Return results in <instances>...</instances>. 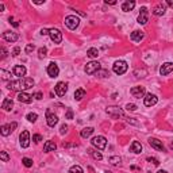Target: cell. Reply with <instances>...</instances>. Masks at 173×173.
Masks as SVG:
<instances>
[{
    "label": "cell",
    "instance_id": "37",
    "mask_svg": "<svg viewBox=\"0 0 173 173\" xmlns=\"http://www.w3.org/2000/svg\"><path fill=\"white\" fill-rule=\"evenodd\" d=\"M38 54H39V58H45L46 54H48V49H46V48L38 49Z\"/></svg>",
    "mask_w": 173,
    "mask_h": 173
},
{
    "label": "cell",
    "instance_id": "10",
    "mask_svg": "<svg viewBox=\"0 0 173 173\" xmlns=\"http://www.w3.org/2000/svg\"><path fill=\"white\" fill-rule=\"evenodd\" d=\"M138 23L139 25H146L149 20V12H148V8L146 7H141V12H139V15H138Z\"/></svg>",
    "mask_w": 173,
    "mask_h": 173
},
{
    "label": "cell",
    "instance_id": "6",
    "mask_svg": "<svg viewBox=\"0 0 173 173\" xmlns=\"http://www.w3.org/2000/svg\"><path fill=\"white\" fill-rule=\"evenodd\" d=\"M84 71H85L86 74H95L100 71V64L97 61H91L85 65Z\"/></svg>",
    "mask_w": 173,
    "mask_h": 173
},
{
    "label": "cell",
    "instance_id": "22",
    "mask_svg": "<svg viewBox=\"0 0 173 173\" xmlns=\"http://www.w3.org/2000/svg\"><path fill=\"white\" fill-rule=\"evenodd\" d=\"M57 149V145L54 143L53 141H46L45 145H43V151L49 153V151H54Z\"/></svg>",
    "mask_w": 173,
    "mask_h": 173
},
{
    "label": "cell",
    "instance_id": "33",
    "mask_svg": "<svg viewBox=\"0 0 173 173\" xmlns=\"http://www.w3.org/2000/svg\"><path fill=\"white\" fill-rule=\"evenodd\" d=\"M68 173H84V170L80 165H73V167H71V169H69Z\"/></svg>",
    "mask_w": 173,
    "mask_h": 173
},
{
    "label": "cell",
    "instance_id": "15",
    "mask_svg": "<svg viewBox=\"0 0 173 173\" xmlns=\"http://www.w3.org/2000/svg\"><path fill=\"white\" fill-rule=\"evenodd\" d=\"M149 145L158 151H165V148H164L162 142H161L160 139H157V138H149Z\"/></svg>",
    "mask_w": 173,
    "mask_h": 173
},
{
    "label": "cell",
    "instance_id": "51",
    "mask_svg": "<svg viewBox=\"0 0 173 173\" xmlns=\"http://www.w3.org/2000/svg\"><path fill=\"white\" fill-rule=\"evenodd\" d=\"M167 6H169L170 8H173V0H167Z\"/></svg>",
    "mask_w": 173,
    "mask_h": 173
},
{
    "label": "cell",
    "instance_id": "55",
    "mask_svg": "<svg viewBox=\"0 0 173 173\" xmlns=\"http://www.w3.org/2000/svg\"><path fill=\"white\" fill-rule=\"evenodd\" d=\"M170 149H172V150H173V142H172V143H170Z\"/></svg>",
    "mask_w": 173,
    "mask_h": 173
},
{
    "label": "cell",
    "instance_id": "16",
    "mask_svg": "<svg viewBox=\"0 0 173 173\" xmlns=\"http://www.w3.org/2000/svg\"><path fill=\"white\" fill-rule=\"evenodd\" d=\"M173 72V62H165L160 68V74L161 76H168L169 73Z\"/></svg>",
    "mask_w": 173,
    "mask_h": 173
},
{
    "label": "cell",
    "instance_id": "38",
    "mask_svg": "<svg viewBox=\"0 0 173 173\" xmlns=\"http://www.w3.org/2000/svg\"><path fill=\"white\" fill-rule=\"evenodd\" d=\"M95 74H96L97 77H102V79H103V77H108V76H110L108 72L104 71V69H100V71L97 72V73H95Z\"/></svg>",
    "mask_w": 173,
    "mask_h": 173
},
{
    "label": "cell",
    "instance_id": "23",
    "mask_svg": "<svg viewBox=\"0 0 173 173\" xmlns=\"http://www.w3.org/2000/svg\"><path fill=\"white\" fill-rule=\"evenodd\" d=\"M130 150H131L133 153H135V154L142 153V145H141V142L134 141V142L131 143V146H130Z\"/></svg>",
    "mask_w": 173,
    "mask_h": 173
},
{
    "label": "cell",
    "instance_id": "24",
    "mask_svg": "<svg viewBox=\"0 0 173 173\" xmlns=\"http://www.w3.org/2000/svg\"><path fill=\"white\" fill-rule=\"evenodd\" d=\"M135 7V1H130V0H127V1H125V3L122 4V11H125V12H128V11H133Z\"/></svg>",
    "mask_w": 173,
    "mask_h": 173
},
{
    "label": "cell",
    "instance_id": "25",
    "mask_svg": "<svg viewBox=\"0 0 173 173\" xmlns=\"http://www.w3.org/2000/svg\"><path fill=\"white\" fill-rule=\"evenodd\" d=\"M14 107V102L11 99H4L3 103H1V108L4 110V111H11Z\"/></svg>",
    "mask_w": 173,
    "mask_h": 173
},
{
    "label": "cell",
    "instance_id": "56",
    "mask_svg": "<svg viewBox=\"0 0 173 173\" xmlns=\"http://www.w3.org/2000/svg\"><path fill=\"white\" fill-rule=\"evenodd\" d=\"M104 173H112V172H110V170H106V172H104Z\"/></svg>",
    "mask_w": 173,
    "mask_h": 173
},
{
    "label": "cell",
    "instance_id": "30",
    "mask_svg": "<svg viewBox=\"0 0 173 173\" xmlns=\"http://www.w3.org/2000/svg\"><path fill=\"white\" fill-rule=\"evenodd\" d=\"M108 162L111 165H119V164L122 162V158L119 157V156H112V157L108 158Z\"/></svg>",
    "mask_w": 173,
    "mask_h": 173
},
{
    "label": "cell",
    "instance_id": "50",
    "mask_svg": "<svg viewBox=\"0 0 173 173\" xmlns=\"http://www.w3.org/2000/svg\"><path fill=\"white\" fill-rule=\"evenodd\" d=\"M127 122H128V123H133V125H138L137 120H134V119H131V118H128V119H127Z\"/></svg>",
    "mask_w": 173,
    "mask_h": 173
},
{
    "label": "cell",
    "instance_id": "1",
    "mask_svg": "<svg viewBox=\"0 0 173 173\" xmlns=\"http://www.w3.org/2000/svg\"><path fill=\"white\" fill-rule=\"evenodd\" d=\"M35 84V81L32 80L31 77H23V79H18L8 83V89L15 91V92H26V89L32 88Z\"/></svg>",
    "mask_w": 173,
    "mask_h": 173
},
{
    "label": "cell",
    "instance_id": "40",
    "mask_svg": "<svg viewBox=\"0 0 173 173\" xmlns=\"http://www.w3.org/2000/svg\"><path fill=\"white\" fill-rule=\"evenodd\" d=\"M146 160H148L149 162H151L153 165H156V167H158V165H160V161H158L157 158H154V157H148Z\"/></svg>",
    "mask_w": 173,
    "mask_h": 173
},
{
    "label": "cell",
    "instance_id": "4",
    "mask_svg": "<svg viewBox=\"0 0 173 173\" xmlns=\"http://www.w3.org/2000/svg\"><path fill=\"white\" fill-rule=\"evenodd\" d=\"M79 25H80V19L76 15H68L65 18V26L69 30H76L79 27Z\"/></svg>",
    "mask_w": 173,
    "mask_h": 173
},
{
    "label": "cell",
    "instance_id": "18",
    "mask_svg": "<svg viewBox=\"0 0 173 173\" xmlns=\"http://www.w3.org/2000/svg\"><path fill=\"white\" fill-rule=\"evenodd\" d=\"M26 68L23 66V65H15L12 69V74L16 77H19V79H23V76L26 74Z\"/></svg>",
    "mask_w": 173,
    "mask_h": 173
},
{
    "label": "cell",
    "instance_id": "48",
    "mask_svg": "<svg viewBox=\"0 0 173 173\" xmlns=\"http://www.w3.org/2000/svg\"><path fill=\"white\" fill-rule=\"evenodd\" d=\"M49 32H50V30H48V29H42V30H41V35H49Z\"/></svg>",
    "mask_w": 173,
    "mask_h": 173
},
{
    "label": "cell",
    "instance_id": "35",
    "mask_svg": "<svg viewBox=\"0 0 173 173\" xmlns=\"http://www.w3.org/2000/svg\"><path fill=\"white\" fill-rule=\"evenodd\" d=\"M22 162H23V165H25L26 168H31L32 167V160L31 158H29V157H25L22 160Z\"/></svg>",
    "mask_w": 173,
    "mask_h": 173
},
{
    "label": "cell",
    "instance_id": "14",
    "mask_svg": "<svg viewBox=\"0 0 173 173\" xmlns=\"http://www.w3.org/2000/svg\"><path fill=\"white\" fill-rule=\"evenodd\" d=\"M46 72H48V74L50 77H57L58 73H60V68H58V65L56 64V62H50V64L48 65V69H46Z\"/></svg>",
    "mask_w": 173,
    "mask_h": 173
},
{
    "label": "cell",
    "instance_id": "46",
    "mask_svg": "<svg viewBox=\"0 0 173 173\" xmlns=\"http://www.w3.org/2000/svg\"><path fill=\"white\" fill-rule=\"evenodd\" d=\"M19 53H20V48H14V50H12V56L14 57H16V56H19Z\"/></svg>",
    "mask_w": 173,
    "mask_h": 173
},
{
    "label": "cell",
    "instance_id": "12",
    "mask_svg": "<svg viewBox=\"0 0 173 173\" xmlns=\"http://www.w3.org/2000/svg\"><path fill=\"white\" fill-rule=\"evenodd\" d=\"M130 93H131L134 97H137V99H141V97H143L145 95H146V91H145V86H133L131 89H130Z\"/></svg>",
    "mask_w": 173,
    "mask_h": 173
},
{
    "label": "cell",
    "instance_id": "17",
    "mask_svg": "<svg viewBox=\"0 0 173 173\" xmlns=\"http://www.w3.org/2000/svg\"><path fill=\"white\" fill-rule=\"evenodd\" d=\"M16 97H18V100L20 103H26V104H30L32 102V95H30L27 92H19Z\"/></svg>",
    "mask_w": 173,
    "mask_h": 173
},
{
    "label": "cell",
    "instance_id": "27",
    "mask_svg": "<svg viewBox=\"0 0 173 173\" xmlns=\"http://www.w3.org/2000/svg\"><path fill=\"white\" fill-rule=\"evenodd\" d=\"M85 96V89H83V88H79V89H76V92H74V100H77V102H80L83 97Z\"/></svg>",
    "mask_w": 173,
    "mask_h": 173
},
{
    "label": "cell",
    "instance_id": "19",
    "mask_svg": "<svg viewBox=\"0 0 173 173\" xmlns=\"http://www.w3.org/2000/svg\"><path fill=\"white\" fill-rule=\"evenodd\" d=\"M3 38H4V41H7V42H16L18 38H19V35L14 31H4Z\"/></svg>",
    "mask_w": 173,
    "mask_h": 173
},
{
    "label": "cell",
    "instance_id": "8",
    "mask_svg": "<svg viewBox=\"0 0 173 173\" xmlns=\"http://www.w3.org/2000/svg\"><path fill=\"white\" fill-rule=\"evenodd\" d=\"M49 37H50V39L54 43H61V41H62V32L58 29H50Z\"/></svg>",
    "mask_w": 173,
    "mask_h": 173
},
{
    "label": "cell",
    "instance_id": "39",
    "mask_svg": "<svg viewBox=\"0 0 173 173\" xmlns=\"http://www.w3.org/2000/svg\"><path fill=\"white\" fill-rule=\"evenodd\" d=\"M34 50H35V46L32 45V43H29V45L26 46V49H25V51L27 53V54H30V53H31V51H34Z\"/></svg>",
    "mask_w": 173,
    "mask_h": 173
},
{
    "label": "cell",
    "instance_id": "31",
    "mask_svg": "<svg viewBox=\"0 0 173 173\" xmlns=\"http://www.w3.org/2000/svg\"><path fill=\"white\" fill-rule=\"evenodd\" d=\"M0 74H1V79H3V80L11 81V72H7L6 69H0Z\"/></svg>",
    "mask_w": 173,
    "mask_h": 173
},
{
    "label": "cell",
    "instance_id": "43",
    "mask_svg": "<svg viewBox=\"0 0 173 173\" xmlns=\"http://www.w3.org/2000/svg\"><path fill=\"white\" fill-rule=\"evenodd\" d=\"M32 97H34V99H37V100H41L42 97H43V93H42V92H35L34 95H32Z\"/></svg>",
    "mask_w": 173,
    "mask_h": 173
},
{
    "label": "cell",
    "instance_id": "41",
    "mask_svg": "<svg viewBox=\"0 0 173 173\" xmlns=\"http://www.w3.org/2000/svg\"><path fill=\"white\" fill-rule=\"evenodd\" d=\"M32 141L35 142V143H39L42 141V135L41 134H34L32 135Z\"/></svg>",
    "mask_w": 173,
    "mask_h": 173
},
{
    "label": "cell",
    "instance_id": "9",
    "mask_svg": "<svg viewBox=\"0 0 173 173\" xmlns=\"http://www.w3.org/2000/svg\"><path fill=\"white\" fill-rule=\"evenodd\" d=\"M158 102V97L153 93H146L143 97V104L146 107H151V106H156Z\"/></svg>",
    "mask_w": 173,
    "mask_h": 173
},
{
    "label": "cell",
    "instance_id": "34",
    "mask_svg": "<svg viewBox=\"0 0 173 173\" xmlns=\"http://www.w3.org/2000/svg\"><path fill=\"white\" fill-rule=\"evenodd\" d=\"M26 118H27V120H29V122L34 123L37 119H38V115H37L35 112H30V114H27V116H26Z\"/></svg>",
    "mask_w": 173,
    "mask_h": 173
},
{
    "label": "cell",
    "instance_id": "29",
    "mask_svg": "<svg viewBox=\"0 0 173 173\" xmlns=\"http://www.w3.org/2000/svg\"><path fill=\"white\" fill-rule=\"evenodd\" d=\"M86 56L89 58H96L97 56H99V50H97L96 48H91L88 49V51H86Z\"/></svg>",
    "mask_w": 173,
    "mask_h": 173
},
{
    "label": "cell",
    "instance_id": "7",
    "mask_svg": "<svg viewBox=\"0 0 173 173\" xmlns=\"http://www.w3.org/2000/svg\"><path fill=\"white\" fill-rule=\"evenodd\" d=\"M30 133L27 131V130H23L22 131V134L19 135V143H20V146H22L23 149H26V148H29L30 146Z\"/></svg>",
    "mask_w": 173,
    "mask_h": 173
},
{
    "label": "cell",
    "instance_id": "3",
    "mask_svg": "<svg viewBox=\"0 0 173 173\" xmlns=\"http://www.w3.org/2000/svg\"><path fill=\"white\" fill-rule=\"evenodd\" d=\"M127 69H128V65H127V62L123 61V60L115 61L114 66H112V71H114V73H116V74H125L126 72H127Z\"/></svg>",
    "mask_w": 173,
    "mask_h": 173
},
{
    "label": "cell",
    "instance_id": "45",
    "mask_svg": "<svg viewBox=\"0 0 173 173\" xmlns=\"http://www.w3.org/2000/svg\"><path fill=\"white\" fill-rule=\"evenodd\" d=\"M65 118H66V119H73V111H72V110H68Z\"/></svg>",
    "mask_w": 173,
    "mask_h": 173
},
{
    "label": "cell",
    "instance_id": "42",
    "mask_svg": "<svg viewBox=\"0 0 173 173\" xmlns=\"http://www.w3.org/2000/svg\"><path fill=\"white\" fill-rule=\"evenodd\" d=\"M126 108H127L128 111H135L138 107H137V104H134V103H128L127 106H126Z\"/></svg>",
    "mask_w": 173,
    "mask_h": 173
},
{
    "label": "cell",
    "instance_id": "21",
    "mask_svg": "<svg viewBox=\"0 0 173 173\" xmlns=\"http://www.w3.org/2000/svg\"><path fill=\"white\" fill-rule=\"evenodd\" d=\"M143 37H145L143 31H141V30H134V31L131 32L130 38H131V41H134V42H141L142 39H143Z\"/></svg>",
    "mask_w": 173,
    "mask_h": 173
},
{
    "label": "cell",
    "instance_id": "20",
    "mask_svg": "<svg viewBox=\"0 0 173 173\" xmlns=\"http://www.w3.org/2000/svg\"><path fill=\"white\" fill-rule=\"evenodd\" d=\"M165 12H167V4H162V3L157 4L153 10V14L156 16H162V15H165Z\"/></svg>",
    "mask_w": 173,
    "mask_h": 173
},
{
    "label": "cell",
    "instance_id": "47",
    "mask_svg": "<svg viewBox=\"0 0 173 173\" xmlns=\"http://www.w3.org/2000/svg\"><path fill=\"white\" fill-rule=\"evenodd\" d=\"M16 126H18V123H16V122H12V123H10V125H8V127H10V131H11V133H12L14 130L16 128Z\"/></svg>",
    "mask_w": 173,
    "mask_h": 173
},
{
    "label": "cell",
    "instance_id": "13",
    "mask_svg": "<svg viewBox=\"0 0 173 173\" xmlns=\"http://www.w3.org/2000/svg\"><path fill=\"white\" fill-rule=\"evenodd\" d=\"M54 91H56V95H57V96H64L68 91V84L64 83V81H60V83H57V85L54 86Z\"/></svg>",
    "mask_w": 173,
    "mask_h": 173
},
{
    "label": "cell",
    "instance_id": "28",
    "mask_svg": "<svg viewBox=\"0 0 173 173\" xmlns=\"http://www.w3.org/2000/svg\"><path fill=\"white\" fill-rule=\"evenodd\" d=\"M88 153H89L91 156H92V157L95 158V160H96V161H100V160H103V156H102V153H100V151H97V150H93V149H89V150H88Z\"/></svg>",
    "mask_w": 173,
    "mask_h": 173
},
{
    "label": "cell",
    "instance_id": "54",
    "mask_svg": "<svg viewBox=\"0 0 173 173\" xmlns=\"http://www.w3.org/2000/svg\"><path fill=\"white\" fill-rule=\"evenodd\" d=\"M157 173H168V172H167V170H158Z\"/></svg>",
    "mask_w": 173,
    "mask_h": 173
},
{
    "label": "cell",
    "instance_id": "26",
    "mask_svg": "<svg viewBox=\"0 0 173 173\" xmlns=\"http://www.w3.org/2000/svg\"><path fill=\"white\" fill-rule=\"evenodd\" d=\"M93 131H95V130H93V127H85V128H83V130H81L80 135L83 138H88V137H91V135L93 134Z\"/></svg>",
    "mask_w": 173,
    "mask_h": 173
},
{
    "label": "cell",
    "instance_id": "53",
    "mask_svg": "<svg viewBox=\"0 0 173 173\" xmlns=\"http://www.w3.org/2000/svg\"><path fill=\"white\" fill-rule=\"evenodd\" d=\"M12 26H14V27H18V26H19V23H18V22H12Z\"/></svg>",
    "mask_w": 173,
    "mask_h": 173
},
{
    "label": "cell",
    "instance_id": "2",
    "mask_svg": "<svg viewBox=\"0 0 173 173\" xmlns=\"http://www.w3.org/2000/svg\"><path fill=\"white\" fill-rule=\"evenodd\" d=\"M93 148H96L97 150H104L107 146V139L106 137H103V135H96V137L92 138V141H91Z\"/></svg>",
    "mask_w": 173,
    "mask_h": 173
},
{
    "label": "cell",
    "instance_id": "44",
    "mask_svg": "<svg viewBox=\"0 0 173 173\" xmlns=\"http://www.w3.org/2000/svg\"><path fill=\"white\" fill-rule=\"evenodd\" d=\"M66 131H68V126L66 125H62L61 126V128H60V134H66Z\"/></svg>",
    "mask_w": 173,
    "mask_h": 173
},
{
    "label": "cell",
    "instance_id": "32",
    "mask_svg": "<svg viewBox=\"0 0 173 173\" xmlns=\"http://www.w3.org/2000/svg\"><path fill=\"white\" fill-rule=\"evenodd\" d=\"M0 134L3 135V137H7L8 134H11L10 127H8V125H3L1 127H0Z\"/></svg>",
    "mask_w": 173,
    "mask_h": 173
},
{
    "label": "cell",
    "instance_id": "52",
    "mask_svg": "<svg viewBox=\"0 0 173 173\" xmlns=\"http://www.w3.org/2000/svg\"><path fill=\"white\" fill-rule=\"evenodd\" d=\"M106 4H111V6H115L116 1H115V0H112V1H108V0H106Z\"/></svg>",
    "mask_w": 173,
    "mask_h": 173
},
{
    "label": "cell",
    "instance_id": "11",
    "mask_svg": "<svg viewBox=\"0 0 173 173\" xmlns=\"http://www.w3.org/2000/svg\"><path fill=\"white\" fill-rule=\"evenodd\" d=\"M46 123H48V126H50V127H54L58 123V116L56 115V114H53V112H50V110L46 111Z\"/></svg>",
    "mask_w": 173,
    "mask_h": 173
},
{
    "label": "cell",
    "instance_id": "49",
    "mask_svg": "<svg viewBox=\"0 0 173 173\" xmlns=\"http://www.w3.org/2000/svg\"><path fill=\"white\" fill-rule=\"evenodd\" d=\"M0 51H1V58H6L7 57V50L4 48H1L0 49Z\"/></svg>",
    "mask_w": 173,
    "mask_h": 173
},
{
    "label": "cell",
    "instance_id": "36",
    "mask_svg": "<svg viewBox=\"0 0 173 173\" xmlns=\"http://www.w3.org/2000/svg\"><path fill=\"white\" fill-rule=\"evenodd\" d=\"M0 160L3 161V162H8L10 161V156L6 151H0Z\"/></svg>",
    "mask_w": 173,
    "mask_h": 173
},
{
    "label": "cell",
    "instance_id": "5",
    "mask_svg": "<svg viewBox=\"0 0 173 173\" xmlns=\"http://www.w3.org/2000/svg\"><path fill=\"white\" fill-rule=\"evenodd\" d=\"M106 112L108 114L111 118H122L125 115V111H123L120 107H116V106H110L106 108Z\"/></svg>",
    "mask_w": 173,
    "mask_h": 173
}]
</instances>
